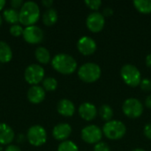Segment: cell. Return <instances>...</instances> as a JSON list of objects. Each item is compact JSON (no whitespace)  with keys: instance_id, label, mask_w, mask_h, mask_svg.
<instances>
[{"instance_id":"cell-1","label":"cell","mask_w":151,"mask_h":151,"mask_svg":"<svg viewBox=\"0 0 151 151\" xmlns=\"http://www.w3.org/2000/svg\"><path fill=\"white\" fill-rule=\"evenodd\" d=\"M41 12L38 4L33 1H27L23 4L19 11V22L26 26L35 25L40 19Z\"/></svg>"},{"instance_id":"cell-2","label":"cell","mask_w":151,"mask_h":151,"mask_svg":"<svg viewBox=\"0 0 151 151\" xmlns=\"http://www.w3.org/2000/svg\"><path fill=\"white\" fill-rule=\"evenodd\" d=\"M52 67L62 74H71L77 68L76 60L68 54L59 53L53 57L51 60Z\"/></svg>"},{"instance_id":"cell-3","label":"cell","mask_w":151,"mask_h":151,"mask_svg":"<svg viewBox=\"0 0 151 151\" xmlns=\"http://www.w3.org/2000/svg\"><path fill=\"white\" fill-rule=\"evenodd\" d=\"M101 68L95 63H85L78 70L79 78L87 83L96 81L101 76Z\"/></svg>"},{"instance_id":"cell-4","label":"cell","mask_w":151,"mask_h":151,"mask_svg":"<svg viewBox=\"0 0 151 151\" xmlns=\"http://www.w3.org/2000/svg\"><path fill=\"white\" fill-rule=\"evenodd\" d=\"M126 126L119 120H111L104 124L103 134L110 140H119L126 134Z\"/></svg>"},{"instance_id":"cell-5","label":"cell","mask_w":151,"mask_h":151,"mask_svg":"<svg viewBox=\"0 0 151 151\" xmlns=\"http://www.w3.org/2000/svg\"><path fill=\"white\" fill-rule=\"evenodd\" d=\"M120 75L125 83L133 88L139 86L142 81V75L139 69L131 64H127L121 68Z\"/></svg>"},{"instance_id":"cell-6","label":"cell","mask_w":151,"mask_h":151,"mask_svg":"<svg viewBox=\"0 0 151 151\" xmlns=\"http://www.w3.org/2000/svg\"><path fill=\"white\" fill-rule=\"evenodd\" d=\"M27 139L31 145L35 147H40L47 141L46 130L40 125L32 126L27 130Z\"/></svg>"},{"instance_id":"cell-7","label":"cell","mask_w":151,"mask_h":151,"mask_svg":"<svg viewBox=\"0 0 151 151\" xmlns=\"http://www.w3.org/2000/svg\"><path fill=\"white\" fill-rule=\"evenodd\" d=\"M24 78L28 84L32 86L38 85L44 79V69L38 64H31L26 68Z\"/></svg>"},{"instance_id":"cell-8","label":"cell","mask_w":151,"mask_h":151,"mask_svg":"<svg viewBox=\"0 0 151 151\" xmlns=\"http://www.w3.org/2000/svg\"><path fill=\"white\" fill-rule=\"evenodd\" d=\"M122 110L127 117L130 119H137L143 112V105L136 98H128L124 102Z\"/></svg>"},{"instance_id":"cell-9","label":"cell","mask_w":151,"mask_h":151,"mask_svg":"<svg viewBox=\"0 0 151 151\" xmlns=\"http://www.w3.org/2000/svg\"><path fill=\"white\" fill-rule=\"evenodd\" d=\"M103 137V131L96 125H89L85 127L81 131L82 140L89 144L98 143Z\"/></svg>"},{"instance_id":"cell-10","label":"cell","mask_w":151,"mask_h":151,"mask_svg":"<svg viewBox=\"0 0 151 151\" xmlns=\"http://www.w3.org/2000/svg\"><path fill=\"white\" fill-rule=\"evenodd\" d=\"M22 36L27 43L37 44L43 39V31L38 26H28L24 28Z\"/></svg>"},{"instance_id":"cell-11","label":"cell","mask_w":151,"mask_h":151,"mask_svg":"<svg viewBox=\"0 0 151 151\" xmlns=\"http://www.w3.org/2000/svg\"><path fill=\"white\" fill-rule=\"evenodd\" d=\"M104 24H105L104 16L98 12H94L90 13L86 20V25L88 28L93 33L100 32L104 28Z\"/></svg>"},{"instance_id":"cell-12","label":"cell","mask_w":151,"mask_h":151,"mask_svg":"<svg viewBox=\"0 0 151 151\" xmlns=\"http://www.w3.org/2000/svg\"><path fill=\"white\" fill-rule=\"evenodd\" d=\"M78 50L85 56H89L96 50V43L94 39L88 36H82L77 42Z\"/></svg>"},{"instance_id":"cell-13","label":"cell","mask_w":151,"mask_h":151,"mask_svg":"<svg viewBox=\"0 0 151 151\" xmlns=\"http://www.w3.org/2000/svg\"><path fill=\"white\" fill-rule=\"evenodd\" d=\"M27 99L30 103L34 104H37L42 103L45 98V90L42 87L39 85L31 86L27 90Z\"/></svg>"},{"instance_id":"cell-14","label":"cell","mask_w":151,"mask_h":151,"mask_svg":"<svg viewBox=\"0 0 151 151\" xmlns=\"http://www.w3.org/2000/svg\"><path fill=\"white\" fill-rule=\"evenodd\" d=\"M72 133V127L67 123H60L54 127L52 130L53 137L58 141H66V139L70 136Z\"/></svg>"},{"instance_id":"cell-15","label":"cell","mask_w":151,"mask_h":151,"mask_svg":"<svg viewBox=\"0 0 151 151\" xmlns=\"http://www.w3.org/2000/svg\"><path fill=\"white\" fill-rule=\"evenodd\" d=\"M79 114L86 121H92L97 115V110L93 104L83 103L79 107Z\"/></svg>"},{"instance_id":"cell-16","label":"cell","mask_w":151,"mask_h":151,"mask_svg":"<svg viewBox=\"0 0 151 151\" xmlns=\"http://www.w3.org/2000/svg\"><path fill=\"white\" fill-rule=\"evenodd\" d=\"M14 137L12 128L5 123H0V145H10Z\"/></svg>"},{"instance_id":"cell-17","label":"cell","mask_w":151,"mask_h":151,"mask_svg":"<svg viewBox=\"0 0 151 151\" xmlns=\"http://www.w3.org/2000/svg\"><path fill=\"white\" fill-rule=\"evenodd\" d=\"M57 111L64 117H72L74 114L75 107L69 99H61L57 104Z\"/></svg>"},{"instance_id":"cell-18","label":"cell","mask_w":151,"mask_h":151,"mask_svg":"<svg viewBox=\"0 0 151 151\" xmlns=\"http://www.w3.org/2000/svg\"><path fill=\"white\" fill-rule=\"evenodd\" d=\"M12 58V50L10 45L4 41H0V63H8Z\"/></svg>"},{"instance_id":"cell-19","label":"cell","mask_w":151,"mask_h":151,"mask_svg":"<svg viewBox=\"0 0 151 151\" xmlns=\"http://www.w3.org/2000/svg\"><path fill=\"white\" fill-rule=\"evenodd\" d=\"M58 12L53 8H49L42 14V22L46 26H52L58 21Z\"/></svg>"},{"instance_id":"cell-20","label":"cell","mask_w":151,"mask_h":151,"mask_svg":"<svg viewBox=\"0 0 151 151\" xmlns=\"http://www.w3.org/2000/svg\"><path fill=\"white\" fill-rule=\"evenodd\" d=\"M35 57L42 65H47L50 61V53L45 47H38L35 51Z\"/></svg>"},{"instance_id":"cell-21","label":"cell","mask_w":151,"mask_h":151,"mask_svg":"<svg viewBox=\"0 0 151 151\" xmlns=\"http://www.w3.org/2000/svg\"><path fill=\"white\" fill-rule=\"evenodd\" d=\"M3 16L8 23H11L12 25H15L19 22V12L15 9L9 8L4 10L3 12Z\"/></svg>"},{"instance_id":"cell-22","label":"cell","mask_w":151,"mask_h":151,"mask_svg":"<svg viewBox=\"0 0 151 151\" xmlns=\"http://www.w3.org/2000/svg\"><path fill=\"white\" fill-rule=\"evenodd\" d=\"M134 5L142 13L148 14L151 12V0H134Z\"/></svg>"},{"instance_id":"cell-23","label":"cell","mask_w":151,"mask_h":151,"mask_svg":"<svg viewBox=\"0 0 151 151\" xmlns=\"http://www.w3.org/2000/svg\"><path fill=\"white\" fill-rule=\"evenodd\" d=\"M100 117L102 118L103 120L108 122L111 121L112 117H113V110L111 109V107L108 104H104L99 108V111H98Z\"/></svg>"},{"instance_id":"cell-24","label":"cell","mask_w":151,"mask_h":151,"mask_svg":"<svg viewBox=\"0 0 151 151\" xmlns=\"http://www.w3.org/2000/svg\"><path fill=\"white\" fill-rule=\"evenodd\" d=\"M58 87V81L53 77L44 78L42 81V88L46 91H54Z\"/></svg>"},{"instance_id":"cell-25","label":"cell","mask_w":151,"mask_h":151,"mask_svg":"<svg viewBox=\"0 0 151 151\" xmlns=\"http://www.w3.org/2000/svg\"><path fill=\"white\" fill-rule=\"evenodd\" d=\"M58 151H79V149L74 142H73L72 141L66 140V141L62 142L58 145Z\"/></svg>"},{"instance_id":"cell-26","label":"cell","mask_w":151,"mask_h":151,"mask_svg":"<svg viewBox=\"0 0 151 151\" xmlns=\"http://www.w3.org/2000/svg\"><path fill=\"white\" fill-rule=\"evenodd\" d=\"M23 31H24V28L20 25H18V24L12 25L10 27V34L14 37H19V36L22 35Z\"/></svg>"},{"instance_id":"cell-27","label":"cell","mask_w":151,"mask_h":151,"mask_svg":"<svg viewBox=\"0 0 151 151\" xmlns=\"http://www.w3.org/2000/svg\"><path fill=\"white\" fill-rule=\"evenodd\" d=\"M85 4L88 7H89L91 10L96 11L100 8V6L102 4V1L101 0H86Z\"/></svg>"},{"instance_id":"cell-28","label":"cell","mask_w":151,"mask_h":151,"mask_svg":"<svg viewBox=\"0 0 151 151\" xmlns=\"http://www.w3.org/2000/svg\"><path fill=\"white\" fill-rule=\"evenodd\" d=\"M140 86H141V88L145 92L151 91V81L149 80V79L142 80V81L140 83Z\"/></svg>"},{"instance_id":"cell-29","label":"cell","mask_w":151,"mask_h":151,"mask_svg":"<svg viewBox=\"0 0 151 151\" xmlns=\"http://www.w3.org/2000/svg\"><path fill=\"white\" fill-rule=\"evenodd\" d=\"M94 151H111L110 150V147L107 143L103 142H99L98 143H96L95 145Z\"/></svg>"},{"instance_id":"cell-30","label":"cell","mask_w":151,"mask_h":151,"mask_svg":"<svg viewBox=\"0 0 151 151\" xmlns=\"http://www.w3.org/2000/svg\"><path fill=\"white\" fill-rule=\"evenodd\" d=\"M10 4H11V6L12 9L17 10L19 8H21V6L23 5L24 3L22 2V0H12Z\"/></svg>"},{"instance_id":"cell-31","label":"cell","mask_w":151,"mask_h":151,"mask_svg":"<svg viewBox=\"0 0 151 151\" xmlns=\"http://www.w3.org/2000/svg\"><path fill=\"white\" fill-rule=\"evenodd\" d=\"M143 134H144V135H145L148 139L151 140V123L147 124V125L144 127Z\"/></svg>"},{"instance_id":"cell-32","label":"cell","mask_w":151,"mask_h":151,"mask_svg":"<svg viewBox=\"0 0 151 151\" xmlns=\"http://www.w3.org/2000/svg\"><path fill=\"white\" fill-rule=\"evenodd\" d=\"M113 14V10L111 8V7H106L104 12H103V15L104 16H106V17H109V16H111Z\"/></svg>"},{"instance_id":"cell-33","label":"cell","mask_w":151,"mask_h":151,"mask_svg":"<svg viewBox=\"0 0 151 151\" xmlns=\"http://www.w3.org/2000/svg\"><path fill=\"white\" fill-rule=\"evenodd\" d=\"M4 151H21L20 149L17 146V145H12L10 144L6 147V149L4 150Z\"/></svg>"},{"instance_id":"cell-34","label":"cell","mask_w":151,"mask_h":151,"mask_svg":"<svg viewBox=\"0 0 151 151\" xmlns=\"http://www.w3.org/2000/svg\"><path fill=\"white\" fill-rule=\"evenodd\" d=\"M42 4L43 6H45V7H47L49 9L53 4V1L52 0H42Z\"/></svg>"},{"instance_id":"cell-35","label":"cell","mask_w":151,"mask_h":151,"mask_svg":"<svg viewBox=\"0 0 151 151\" xmlns=\"http://www.w3.org/2000/svg\"><path fill=\"white\" fill-rule=\"evenodd\" d=\"M145 106L149 109H151V95L147 96V98L145 100Z\"/></svg>"},{"instance_id":"cell-36","label":"cell","mask_w":151,"mask_h":151,"mask_svg":"<svg viewBox=\"0 0 151 151\" xmlns=\"http://www.w3.org/2000/svg\"><path fill=\"white\" fill-rule=\"evenodd\" d=\"M146 65L151 68V53L146 57Z\"/></svg>"},{"instance_id":"cell-37","label":"cell","mask_w":151,"mask_h":151,"mask_svg":"<svg viewBox=\"0 0 151 151\" xmlns=\"http://www.w3.org/2000/svg\"><path fill=\"white\" fill-rule=\"evenodd\" d=\"M5 4H6V2L4 0H0V11L3 10V8L4 7Z\"/></svg>"},{"instance_id":"cell-38","label":"cell","mask_w":151,"mask_h":151,"mask_svg":"<svg viewBox=\"0 0 151 151\" xmlns=\"http://www.w3.org/2000/svg\"><path fill=\"white\" fill-rule=\"evenodd\" d=\"M133 151H145L144 150H142V149H135V150H134Z\"/></svg>"},{"instance_id":"cell-39","label":"cell","mask_w":151,"mask_h":151,"mask_svg":"<svg viewBox=\"0 0 151 151\" xmlns=\"http://www.w3.org/2000/svg\"><path fill=\"white\" fill-rule=\"evenodd\" d=\"M2 22H3V19H2V17H1V15H0V26L2 25Z\"/></svg>"},{"instance_id":"cell-40","label":"cell","mask_w":151,"mask_h":151,"mask_svg":"<svg viewBox=\"0 0 151 151\" xmlns=\"http://www.w3.org/2000/svg\"><path fill=\"white\" fill-rule=\"evenodd\" d=\"M0 151H3V148H2V146L0 145Z\"/></svg>"}]
</instances>
